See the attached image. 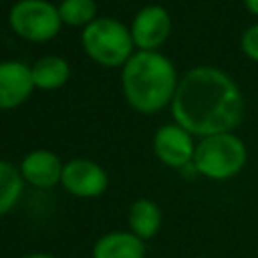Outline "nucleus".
<instances>
[{
  "mask_svg": "<svg viewBox=\"0 0 258 258\" xmlns=\"http://www.w3.org/2000/svg\"><path fill=\"white\" fill-rule=\"evenodd\" d=\"M173 123L194 137L234 131L244 115V97L236 81L222 69L202 64L189 69L171 101Z\"/></svg>",
  "mask_w": 258,
  "mask_h": 258,
  "instance_id": "nucleus-1",
  "label": "nucleus"
},
{
  "mask_svg": "<svg viewBox=\"0 0 258 258\" xmlns=\"http://www.w3.org/2000/svg\"><path fill=\"white\" fill-rule=\"evenodd\" d=\"M177 85L179 79L173 62L157 50H137L121 69L125 101L145 115L171 105Z\"/></svg>",
  "mask_w": 258,
  "mask_h": 258,
  "instance_id": "nucleus-2",
  "label": "nucleus"
},
{
  "mask_svg": "<svg viewBox=\"0 0 258 258\" xmlns=\"http://www.w3.org/2000/svg\"><path fill=\"white\" fill-rule=\"evenodd\" d=\"M246 159H248V149L234 131L218 133V135L202 137L196 143L194 169L196 173L208 179L226 181L244 169Z\"/></svg>",
  "mask_w": 258,
  "mask_h": 258,
  "instance_id": "nucleus-3",
  "label": "nucleus"
},
{
  "mask_svg": "<svg viewBox=\"0 0 258 258\" xmlns=\"http://www.w3.org/2000/svg\"><path fill=\"white\" fill-rule=\"evenodd\" d=\"M85 52L103 67H123L133 56L131 30L109 16H97L81 32Z\"/></svg>",
  "mask_w": 258,
  "mask_h": 258,
  "instance_id": "nucleus-4",
  "label": "nucleus"
},
{
  "mask_svg": "<svg viewBox=\"0 0 258 258\" xmlns=\"http://www.w3.org/2000/svg\"><path fill=\"white\" fill-rule=\"evenodd\" d=\"M8 22L18 36L30 42L54 38L62 24L58 8L48 0H18L8 12Z\"/></svg>",
  "mask_w": 258,
  "mask_h": 258,
  "instance_id": "nucleus-5",
  "label": "nucleus"
},
{
  "mask_svg": "<svg viewBox=\"0 0 258 258\" xmlns=\"http://www.w3.org/2000/svg\"><path fill=\"white\" fill-rule=\"evenodd\" d=\"M153 153L163 165L173 169H185L194 163V135L177 123L161 125L153 135Z\"/></svg>",
  "mask_w": 258,
  "mask_h": 258,
  "instance_id": "nucleus-6",
  "label": "nucleus"
},
{
  "mask_svg": "<svg viewBox=\"0 0 258 258\" xmlns=\"http://www.w3.org/2000/svg\"><path fill=\"white\" fill-rule=\"evenodd\" d=\"M60 185L75 198H97L107 189L109 175L97 161L77 157L64 163Z\"/></svg>",
  "mask_w": 258,
  "mask_h": 258,
  "instance_id": "nucleus-7",
  "label": "nucleus"
},
{
  "mask_svg": "<svg viewBox=\"0 0 258 258\" xmlns=\"http://www.w3.org/2000/svg\"><path fill=\"white\" fill-rule=\"evenodd\" d=\"M129 30L139 50H157L171 32V16L163 6L149 4L135 14Z\"/></svg>",
  "mask_w": 258,
  "mask_h": 258,
  "instance_id": "nucleus-8",
  "label": "nucleus"
},
{
  "mask_svg": "<svg viewBox=\"0 0 258 258\" xmlns=\"http://www.w3.org/2000/svg\"><path fill=\"white\" fill-rule=\"evenodd\" d=\"M18 169L24 183H30L36 189H50L56 183H60L64 163L54 151L34 149L22 157Z\"/></svg>",
  "mask_w": 258,
  "mask_h": 258,
  "instance_id": "nucleus-9",
  "label": "nucleus"
},
{
  "mask_svg": "<svg viewBox=\"0 0 258 258\" xmlns=\"http://www.w3.org/2000/svg\"><path fill=\"white\" fill-rule=\"evenodd\" d=\"M34 89L32 69L20 60L0 62V109L22 105Z\"/></svg>",
  "mask_w": 258,
  "mask_h": 258,
  "instance_id": "nucleus-10",
  "label": "nucleus"
},
{
  "mask_svg": "<svg viewBox=\"0 0 258 258\" xmlns=\"http://www.w3.org/2000/svg\"><path fill=\"white\" fill-rule=\"evenodd\" d=\"M145 242L129 230L103 234L91 250V258H145Z\"/></svg>",
  "mask_w": 258,
  "mask_h": 258,
  "instance_id": "nucleus-11",
  "label": "nucleus"
},
{
  "mask_svg": "<svg viewBox=\"0 0 258 258\" xmlns=\"http://www.w3.org/2000/svg\"><path fill=\"white\" fill-rule=\"evenodd\" d=\"M127 222H129V232H133L137 238L147 242L155 238L161 228V222H163L161 208L153 200L139 198L129 206Z\"/></svg>",
  "mask_w": 258,
  "mask_h": 258,
  "instance_id": "nucleus-12",
  "label": "nucleus"
},
{
  "mask_svg": "<svg viewBox=\"0 0 258 258\" xmlns=\"http://www.w3.org/2000/svg\"><path fill=\"white\" fill-rule=\"evenodd\" d=\"M30 69H32L34 87L42 89V91L60 89L69 81V75H71L69 62L62 56H56V54H48V56L38 58Z\"/></svg>",
  "mask_w": 258,
  "mask_h": 258,
  "instance_id": "nucleus-13",
  "label": "nucleus"
},
{
  "mask_svg": "<svg viewBox=\"0 0 258 258\" xmlns=\"http://www.w3.org/2000/svg\"><path fill=\"white\" fill-rule=\"evenodd\" d=\"M24 189V179L20 175V169L6 161L0 159V216L8 214L20 200Z\"/></svg>",
  "mask_w": 258,
  "mask_h": 258,
  "instance_id": "nucleus-14",
  "label": "nucleus"
},
{
  "mask_svg": "<svg viewBox=\"0 0 258 258\" xmlns=\"http://www.w3.org/2000/svg\"><path fill=\"white\" fill-rule=\"evenodd\" d=\"M56 8L60 20L69 26H89L97 18L95 0H60Z\"/></svg>",
  "mask_w": 258,
  "mask_h": 258,
  "instance_id": "nucleus-15",
  "label": "nucleus"
},
{
  "mask_svg": "<svg viewBox=\"0 0 258 258\" xmlns=\"http://www.w3.org/2000/svg\"><path fill=\"white\" fill-rule=\"evenodd\" d=\"M240 48H242V52L250 60H256L258 62V22L250 24L242 32V36H240Z\"/></svg>",
  "mask_w": 258,
  "mask_h": 258,
  "instance_id": "nucleus-16",
  "label": "nucleus"
},
{
  "mask_svg": "<svg viewBox=\"0 0 258 258\" xmlns=\"http://www.w3.org/2000/svg\"><path fill=\"white\" fill-rule=\"evenodd\" d=\"M244 6H246V10L250 14L258 16V0H244Z\"/></svg>",
  "mask_w": 258,
  "mask_h": 258,
  "instance_id": "nucleus-17",
  "label": "nucleus"
},
{
  "mask_svg": "<svg viewBox=\"0 0 258 258\" xmlns=\"http://www.w3.org/2000/svg\"><path fill=\"white\" fill-rule=\"evenodd\" d=\"M22 258H54V256L44 254V252H32V254H26V256H22Z\"/></svg>",
  "mask_w": 258,
  "mask_h": 258,
  "instance_id": "nucleus-18",
  "label": "nucleus"
}]
</instances>
